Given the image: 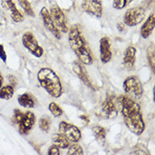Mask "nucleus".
Masks as SVG:
<instances>
[{
  "instance_id": "obj_1",
  "label": "nucleus",
  "mask_w": 155,
  "mask_h": 155,
  "mask_svg": "<svg viewBox=\"0 0 155 155\" xmlns=\"http://www.w3.org/2000/svg\"><path fill=\"white\" fill-rule=\"evenodd\" d=\"M119 102L121 105V113L126 127L137 136L143 134L145 130V123L143 120L140 105L126 96L120 97Z\"/></svg>"
},
{
  "instance_id": "obj_2",
  "label": "nucleus",
  "mask_w": 155,
  "mask_h": 155,
  "mask_svg": "<svg viewBox=\"0 0 155 155\" xmlns=\"http://www.w3.org/2000/svg\"><path fill=\"white\" fill-rule=\"evenodd\" d=\"M68 32V41L70 46L77 56L80 62L87 65L92 64L93 62L92 54L79 26L77 25H72Z\"/></svg>"
},
{
  "instance_id": "obj_3",
  "label": "nucleus",
  "mask_w": 155,
  "mask_h": 155,
  "mask_svg": "<svg viewBox=\"0 0 155 155\" xmlns=\"http://www.w3.org/2000/svg\"><path fill=\"white\" fill-rule=\"evenodd\" d=\"M38 80L45 91L49 95L59 98L63 93V87L58 75L50 68H42L38 73Z\"/></svg>"
},
{
  "instance_id": "obj_4",
  "label": "nucleus",
  "mask_w": 155,
  "mask_h": 155,
  "mask_svg": "<svg viewBox=\"0 0 155 155\" xmlns=\"http://www.w3.org/2000/svg\"><path fill=\"white\" fill-rule=\"evenodd\" d=\"M124 91L136 99H140L143 94V85L136 76H129L123 82Z\"/></svg>"
},
{
  "instance_id": "obj_5",
  "label": "nucleus",
  "mask_w": 155,
  "mask_h": 155,
  "mask_svg": "<svg viewBox=\"0 0 155 155\" xmlns=\"http://www.w3.org/2000/svg\"><path fill=\"white\" fill-rule=\"evenodd\" d=\"M22 44L32 55L37 58H41L43 55V48L39 45L38 40L34 37V35L30 31L24 33L22 36Z\"/></svg>"
},
{
  "instance_id": "obj_6",
  "label": "nucleus",
  "mask_w": 155,
  "mask_h": 155,
  "mask_svg": "<svg viewBox=\"0 0 155 155\" xmlns=\"http://www.w3.org/2000/svg\"><path fill=\"white\" fill-rule=\"evenodd\" d=\"M146 10L142 7L128 9L124 15V24L128 26H136L145 19Z\"/></svg>"
},
{
  "instance_id": "obj_7",
  "label": "nucleus",
  "mask_w": 155,
  "mask_h": 155,
  "mask_svg": "<svg viewBox=\"0 0 155 155\" xmlns=\"http://www.w3.org/2000/svg\"><path fill=\"white\" fill-rule=\"evenodd\" d=\"M50 13L52 19L54 22L55 25L58 27V29L62 31L64 33H67L69 31L68 29L67 22H66V19H65V15L61 10V8H59V6L55 3H52L50 5Z\"/></svg>"
},
{
  "instance_id": "obj_8",
  "label": "nucleus",
  "mask_w": 155,
  "mask_h": 155,
  "mask_svg": "<svg viewBox=\"0 0 155 155\" xmlns=\"http://www.w3.org/2000/svg\"><path fill=\"white\" fill-rule=\"evenodd\" d=\"M59 133L64 136L66 138L72 143H76L81 138V133L78 127L76 126L69 124L65 121H61L59 126Z\"/></svg>"
},
{
  "instance_id": "obj_9",
  "label": "nucleus",
  "mask_w": 155,
  "mask_h": 155,
  "mask_svg": "<svg viewBox=\"0 0 155 155\" xmlns=\"http://www.w3.org/2000/svg\"><path fill=\"white\" fill-rule=\"evenodd\" d=\"M81 9L90 15L101 18L103 15V5L101 0H83Z\"/></svg>"
},
{
  "instance_id": "obj_10",
  "label": "nucleus",
  "mask_w": 155,
  "mask_h": 155,
  "mask_svg": "<svg viewBox=\"0 0 155 155\" xmlns=\"http://www.w3.org/2000/svg\"><path fill=\"white\" fill-rule=\"evenodd\" d=\"M40 16L42 18V23L44 26L46 27V29L53 34L55 38L57 39H60L61 38V33H60V31L58 29V27L55 25L54 22L52 19L49 10H48L47 8L43 7L40 11Z\"/></svg>"
},
{
  "instance_id": "obj_11",
  "label": "nucleus",
  "mask_w": 155,
  "mask_h": 155,
  "mask_svg": "<svg viewBox=\"0 0 155 155\" xmlns=\"http://www.w3.org/2000/svg\"><path fill=\"white\" fill-rule=\"evenodd\" d=\"M118 111L112 97H108L102 104L100 109V115L108 120H111L117 116Z\"/></svg>"
},
{
  "instance_id": "obj_12",
  "label": "nucleus",
  "mask_w": 155,
  "mask_h": 155,
  "mask_svg": "<svg viewBox=\"0 0 155 155\" xmlns=\"http://www.w3.org/2000/svg\"><path fill=\"white\" fill-rule=\"evenodd\" d=\"M36 121V118L32 112L27 111L24 113V115L19 123V131L21 135H28L33 128Z\"/></svg>"
},
{
  "instance_id": "obj_13",
  "label": "nucleus",
  "mask_w": 155,
  "mask_h": 155,
  "mask_svg": "<svg viewBox=\"0 0 155 155\" xmlns=\"http://www.w3.org/2000/svg\"><path fill=\"white\" fill-rule=\"evenodd\" d=\"M99 54H100V60L103 64L109 63L112 59V51L109 39L106 37H104L99 41Z\"/></svg>"
},
{
  "instance_id": "obj_14",
  "label": "nucleus",
  "mask_w": 155,
  "mask_h": 155,
  "mask_svg": "<svg viewBox=\"0 0 155 155\" xmlns=\"http://www.w3.org/2000/svg\"><path fill=\"white\" fill-rule=\"evenodd\" d=\"M72 69H73V71L75 72V74L78 76V78L86 86H87L88 87L91 88L92 90H95V88L93 87L92 82H91V81H90L89 77H88L87 72L84 70L83 65L81 64V62H79V61H75L73 63V65H72Z\"/></svg>"
},
{
  "instance_id": "obj_15",
  "label": "nucleus",
  "mask_w": 155,
  "mask_h": 155,
  "mask_svg": "<svg viewBox=\"0 0 155 155\" xmlns=\"http://www.w3.org/2000/svg\"><path fill=\"white\" fill-rule=\"evenodd\" d=\"M2 5L4 8L10 11L11 19L13 20V21H15L16 23H20L24 21V17L21 15V13L17 9L16 6L13 0H2Z\"/></svg>"
},
{
  "instance_id": "obj_16",
  "label": "nucleus",
  "mask_w": 155,
  "mask_h": 155,
  "mask_svg": "<svg viewBox=\"0 0 155 155\" xmlns=\"http://www.w3.org/2000/svg\"><path fill=\"white\" fill-rule=\"evenodd\" d=\"M137 49L133 46H129L125 51L123 56V64L126 69H132L136 63Z\"/></svg>"
},
{
  "instance_id": "obj_17",
  "label": "nucleus",
  "mask_w": 155,
  "mask_h": 155,
  "mask_svg": "<svg viewBox=\"0 0 155 155\" xmlns=\"http://www.w3.org/2000/svg\"><path fill=\"white\" fill-rule=\"evenodd\" d=\"M155 25V15L154 12H153L149 15V17L147 19V21H145V23L143 24V26L141 27V36L144 39H147L149 38V36L153 33V30H154Z\"/></svg>"
},
{
  "instance_id": "obj_18",
  "label": "nucleus",
  "mask_w": 155,
  "mask_h": 155,
  "mask_svg": "<svg viewBox=\"0 0 155 155\" xmlns=\"http://www.w3.org/2000/svg\"><path fill=\"white\" fill-rule=\"evenodd\" d=\"M18 103H19V104L24 108H34L35 104H36L33 97L29 93H24L19 97Z\"/></svg>"
},
{
  "instance_id": "obj_19",
  "label": "nucleus",
  "mask_w": 155,
  "mask_h": 155,
  "mask_svg": "<svg viewBox=\"0 0 155 155\" xmlns=\"http://www.w3.org/2000/svg\"><path fill=\"white\" fill-rule=\"evenodd\" d=\"M53 142L55 145H57L60 148H67L70 146L69 140L64 136L60 133H56L53 136Z\"/></svg>"
},
{
  "instance_id": "obj_20",
  "label": "nucleus",
  "mask_w": 155,
  "mask_h": 155,
  "mask_svg": "<svg viewBox=\"0 0 155 155\" xmlns=\"http://www.w3.org/2000/svg\"><path fill=\"white\" fill-rule=\"evenodd\" d=\"M92 132L93 136L95 137L98 143H104L106 139V130L103 126H95L92 127Z\"/></svg>"
},
{
  "instance_id": "obj_21",
  "label": "nucleus",
  "mask_w": 155,
  "mask_h": 155,
  "mask_svg": "<svg viewBox=\"0 0 155 155\" xmlns=\"http://www.w3.org/2000/svg\"><path fill=\"white\" fill-rule=\"evenodd\" d=\"M15 90L14 87L8 85V86H4L0 87V99L3 100H9L11 99L14 96Z\"/></svg>"
},
{
  "instance_id": "obj_22",
  "label": "nucleus",
  "mask_w": 155,
  "mask_h": 155,
  "mask_svg": "<svg viewBox=\"0 0 155 155\" xmlns=\"http://www.w3.org/2000/svg\"><path fill=\"white\" fill-rule=\"evenodd\" d=\"M147 60L151 66L153 72L155 70V53H154V44H152L147 49Z\"/></svg>"
},
{
  "instance_id": "obj_23",
  "label": "nucleus",
  "mask_w": 155,
  "mask_h": 155,
  "mask_svg": "<svg viewBox=\"0 0 155 155\" xmlns=\"http://www.w3.org/2000/svg\"><path fill=\"white\" fill-rule=\"evenodd\" d=\"M18 2H19L21 8L24 9V11H25L26 15H28L31 17L35 16L32 7H31V5L28 0H18Z\"/></svg>"
},
{
  "instance_id": "obj_24",
  "label": "nucleus",
  "mask_w": 155,
  "mask_h": 155,
  "mask_svg": "<svg viewBox=\"0 0 155 155\" xmlns=\"http://www.w3.org/2000/svg\"><path fill=\"white\" fill-rule=\"evenodd\" d=\"M48 109H49L51 114L56 118L60 117L63 114V110H62V109L56 103H54V102H52V103L49 104V105H48Z\"/></svg>"
},
{
  "instance_id": "obj_25",
  "label": "nucleus",
  "mask_w": 155,
  "mask_h": 155,
  "mask_svg": "<svg viewBox=\"0 0 155 155\" xmlns=\"http://www.w3.org/2000/svg\"><path fill=\"white\" fill-rule=\"evenodd\" d=\"M68 155H82L84 154L82 147L79 144H73L71 146H69V149L67 152Z\"/></svg>"
},
{
  "instance_id": "obj_26",
  "label": "nucleus",
  "mask_w": 155,
  "mask_h": 155,
  "mask_svg": "<svg viewBox=\"0 0 155 155\" xmlns=\"http://www.w3.org/2000/svg\"><path fill=\"white\" fill-rule=\"evenodd\" d=\"M39 128L43 131L48 133L50 130V120L48 117H42L39 120Z\"/></svg>"
},
{
  "instance_id": "obj_27",
  "label": "nucleus",
  "mask_w": 155,
  "mask_h": 155,
  "mask_svg": "<svg viewBox=\"0 0 155 155\" xmlns=\"http://www.w3.org/2000/svg\"><path fill=\"white\" fill-rule=\"evenodd\" d=\"M134 0H114L113 7L115 9H123Z\"/></svg>"
},
{
  "instance_id": "obj_28",
  "label": "nucleus",
  "mask_w": 155,
  "mask_h": 155,
  "mask_svg": "<svg viewBox=\"0 0 155 155\" xmlns=\"http://www.w3.org/2000/svg\"><path fill=\"white\" fill-rule=\"evenodd\" d=\"M23 115H24V113L21 110H20V109H15L14 110V116H13V122H14V124H15V125L18 126L19 123L21 122Z\"/></svg>"
},
{
  "instance_id": "obj_29",
  "label": "nucleus",
  "mask_w": 155,
  "mask_h": 155,
  "mask_svg": "<svg viewBox=\"0 0 155 155\" xmlns=\"http://www.w3.org/2000/svg\"><path fill=\"white\" fill-rule=\"evenodd\" d=\"M48 155H59L60 153H59V147L57 146V145H52L49 149H48Z\"/></svg>"
},
{
  "instance_id": "obj_30",
  "label": "nucleus",
  "mask_w": 155,
  "mask_h": 155,
  "mask_svg": "<svg viewBox=\"0 0 155 155\" xmlns=\"http://www.w3.org/2000/svg\"><path fill=\"white\" fill-rule=\"evenodd\" d=\"M0 59H1V60L4 63H6V61H7V54H6V52L4 50V46L2 44H0Z\"/></svg>"
},
{
  "instance_id": "obj_31",
  "label": "nucleus",
  "mask_w": 155,
  "mask_h": 155,
  "mask_svg": "<svg viewBox=\"0 0 155 155\" xmlns=\"http://www.w3.org/2000/svg\"><path fill=\"white\" fill-rule=\"evenodd\" d=\"M117 29L119 31H120L122 32L124 30H125V24L124 23H122V22H120V23H118L117 24Z\"/></svg>"
},
{
  "instance_id": "obj_32",
  "label": "nucleus",
  "mask_w": 155,
  "mask_h": 155,
  "mask_svg": "<svg viewBox=\"0 0 155 155\" xmlns=\"http://www.w3.org/2000/svg\"><path fill=\"white\" fill-rule=\"evenodd\" d=\"M80 119L82 120V121L85 123V124H88L89 122H90V120H89V118H88V116H87V115H81L80 116Z\"/></svg>"
},
{
  "instance_id": "obj_33",
  "label": "nucleus",
  "mask_w": 155,
  "mask_h": 155,
  "mask_svg": "<svg viewBox=\"0 0 155 155\" xmlns=\"http://www.w3.org/2000/svg\"><path fill=\"white\" fill-rule=\"evenodd\" d=\"M8 81H10V83L12 84V87L15 86V84H16V81H15V78L14 76H8Z\"/></svg>"
},
{
  "instance_id": "obj_34",
  "label": "nucleus",
  "mask_w": 155,
  "mask_h": 155,
  "mask_svg": "<svg viewBox=\"0 0 155 155\" xmlns=\"http://www.w3.org/2000/svg\"><path fill=\"white\" fill-rule=\"evenodd\" d=\"M3 83H4V78H3L2 74L0 73V87H3Z\"/></svg>"
}]
</instances>
